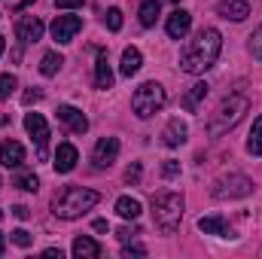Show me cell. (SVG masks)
Returning a JSON list of instances; mask_svg holds the SVG:
<instances>
[{
    "label": "cell",
    "instance_id": "cell-1",
    "mask_svg": "<svg viewBox=\"0 0 262 259\" xmlns=\"http://www.w3.org/2000/svg\"><path fill=\"white\" fill-rule=\"evenodd\" d=\"M220 52H223V34L216 28H201L180 52V70L198 76L216 64Z\"/></svg>",
    "mask_w": 262,
    "mask_h": 259
},
{
    "label": "cell",
    "instance_id": "cell-2",
    "mask_svg": "<svg viewBox=\"0 0 262 259\" xmlns=\"http://www.w3.org/2000/svg\"><path fill=\"white\" fill-rule=\"evenodd\" d=\"M101 201V195L95 189H82V186H64L61 192L52 198V213L58 220H76L85 210H92Z\"/></svg>",
    "mask_w": 262,
    "mask_h": 259
},
{
    "label": "cell",
    "instance_id": "cell-3",
    "mask_svg": "<svg viewBox=\"0 0 262 259\" xmlns=\"http://www.w3.org/2000/svg\"><path fill=\"white\" fill-rule=\"evenodd\" d=\"M250 110V101H247V95H226L223 101H220V107L213 110V116H210V122H207V134L210 137H220V134H226V131H232L241 119H244V113Z\"/></svg>",
    "mask_w": 262,
    "mask_h": 259
},
{
    "label": "cell",
    "instance_id": "cell-4",
    "mask_svg": "<svg viewBox=\"0 0 262 259\" xmlns=\"http://www.w3.org/2000/svg\"><path fill=\"white\" fill-rule=\"evenodd\" d=\"M180 220H183V195L171 189L152 195V223L162 235H174L180 229Z\"/></svg>",
    "mask_w": 262,
    "mask_h": 259
},
{
    "label": "cell",
    "instance_id": "cell-5",
    "mask_svg": "<svg viewBox=\"0 0 262 259\" xmlns=\"http://www.w3.org/2000/svg\"><path fill=\"white\" fill-rule=\"evenodd\" d=\"M165 101H168V95H165L162 82H143V85H137L134 95H131V110H134L140 119H149V116H156V113L165 107Z\"/></svg>",
    "mask_w": 262,
    "mask_h": 259
},
{
    "label": "cell",
    "instance_id": "cell-6",
    "mask_svg": "<svg viewBox=\"0 0 262 259\" xmlns=\"http://www.w3.org/2000/svg\"><path fill=\"white\" fill-rule=\"evenodd\" d=\"M250 192H253V180L244 177V174L220 177V180L213 183V189H210V195H213L216 201H226V198H247Z\"/></svg>",
    "mask_w": 262,
    "mask_h": 259
},
{
    "label": "cell",
    "instance_id": "cell-7",
    "mask_svg": "<svg viewBox=\"0 0 262 259\" xmlns=\"http://www.w3.org/2000/svg\"><path fill=\"white\" fill-rule=\"evenodd\" d=\"M25 128L31 134V140L37 143V159L40 162H46V156H49V125H46V119L40 116V113H28L25 116Z\"/></svg>",
    "mask_w": 262,
    "mask_h": 259
},
{
    "label": "cell",
    "instance_id": "cell-8",
    "mask_svg": "<svg viewBox=\"0 0 262 259\" xmlns=\"http://www.w3.org/2000/svg\"><path fill=\"white\" fill-rule=\"evenodd\" d=\"M116 156H119V140L116 137H101L95 143V149H92V165L98 171H104V168H110L116 162Z\"/></svg>",
    "mask_w": 262,
    "mask_h": 259
},
{
    "label": "cell",
    "instance_id": "cell-9",
    "mask_svg": "<svg viewBox=\"0 0 262 259\" xmlns=\"http://www.w3.org/2000/svg\"><path fill=\"white\" fill-rule=\"evenodd\" d=\"M79 31H82L79 15H55V21H52V40H58V43H70Z\"/></svg>",
    "mask_w": 262,
    "mask_h": 259
},
{
    "label": "cell",
    "instance_id": "cell-10",
    "mask_svg": "<svg viewBox=\"0 0 262 259\" xmlns=\"http://www.w3.org/2000/svg\"><path fill=\"white\" fill-rule=\"evenodd\" d=\"M43 21L37 18V15H21L18 18V25H15V37L25 43V46H31V43H37L40 37H43Z\"/></svg>",
    "mask_w": 262,
    "mask_h": 259
},
{
    "label": "cell",
    "instance_id": "cell-11",
    "mask_svg": "<svg viewBox=\"0 0 262 259\" xmlns=\"http://www.w3.org/2000/svg\"><path fill=\"white\" fill-rule=\"evenodd\" d=\"M189 28H192V15H189L186 9H174V12L168 15L165 31H168V37H171V40H183V37L189 34Z\"/></svg>",
    "mask_w": 262,
    "mask_h": 259
},
{
    "label": "cell",
    "instance_id": "cell-12",
    "mask_svg": "<svg viewBox=\"0 0 262 259\" xmlns=\"http://www.w3.org/2000/svg\"><path fill=\"white\" fill-rule=\"evenodd\" d=\"M58 119H61L73 134H85V131H89V119H85V113L76 110V107H70V104H61V107H58Z\"/></svg>",
    "mask_w": 262,
    "mask_h": 259
},
{
    "label": "cell",
    "instance_id": "cell-13",
    "mask_svg": "<svg viewBox=\"0 0 262 259\" xmlns=\"http://www.w3.org/2000/svg\"><path fill=\"white\" fill-rule=\"evenodd\" d=\"M76 162H79V153H76V146L73 143H61L58 149H55V171L58 174H70L73 168H76Z\"/></svg>",
    "mask_w": 262,
    "mask_h": 259
},
{
    "label": "cell",
    "instance_id": "cell-14",
    "mask_svg": "<svg viewBox=\"0 0 262 259\" xmlns=\"http://www.w3.org/2000/svg\"><path fill=\"white\" fill-rule=\"evenodd\" d=\"M25 162V146L18 140H3L0 143V165L3 168H18Z\"/></svg>",
    "mask_w": 262,
    "mask_h": 259
},
{
    "label": "cell",
    "instance_id": "cell-15",
    "mask_svg": "<svg viewBox=\"0 0 262 259\" xmlns=\"http://www.w3.org/2000/svg\"><path fill=\"white\" fill-rule=\"evenodd\" d=\"M186 137H189V128H186V122H180V119H171L168 125H165V131H162V143L165 146H183L186 143Z\"/></svg>",
    "mask_w": 262,
    "mask_h": 259
},
{
    "label": "cell",
    "instance_id": "cell-16",
    "mask_svg": "<svg viewBox=\"0 0 262 259\" xmlns=\"http://www.w3.org/2000/svg\"><path fill=\"white\" fill-rule=\"evenodd\" d=\"M216 12H220L223 18H232V21H244V18L250 15V3H247V0H220Z\"/></svg>",
    "mask_w": 262,
    "mask_h": 259
},
{
    "label": "cell",
    "instance_id": "cell-17",
    "mask_svg": "<svg viewBox=\"0 0 262 259\" xmlns=\"http://www.w3.org/2000/svg\"><path fill=\"white\" fill-rule=\"evenodd\" d=\"M207 92H210V85L207 82H195V85H189V92L183 95V110L186 113H198L201 110V104H204V98H207Z\"/></svg>",
    "mask_w": 262,
    "mask_h": 259
},
{
    "label": "cell",
    "instance_id": "cell-18",
    "mask_svg": "<svg viewBox=\"0 0 262 259\" xmlns=\"http://www.w3.org/2000/svg\"><path fill=\"white\" fill-rule=\"evenodd\" d=\"M95 89H113V70L104 49H98V61H95Z\"/></svg>",
    "mask_w": 262,
    "mask_h": 259
},
{
    "label": "cell",
    "instance_id": "cell-19",
    "mask_svg": "<svg viewBox=\"0 0 262 259\" xmlns=\"http://www.w3.org/2000/svg\"><path fill=\"white\" fill-rule=\"evenodd\" d=\"M198 229L204 232V235H220V238H232V232H229V223L223 220V217H201L198 220Z\"/></svg>",
    "mask_w": 262,
    "mask_h": 259
},
{
    "label": "cell",
    "instance_id": "cell-20",
    "mask_svg": "<svg viewBox=\"0 0 262 259\" xmlns=\"http://www.w3.org/2000/svg\"><path fill=\"white\" fill-rule=\"evenodd\" d=\"M73 256L76 259H98L101 256V244L95 238H89V235H79L73 241Z\"/></svg>",
    "mask_w": 262,
    "mask_h": 259
},
{
    "label": "cell",
    "instance_id": "cell-21",
    "mask_svg": "<svg viewBox=\"0 0 262 259\" xmlns=\"http://www.w3.org/2000/svg\"><path fill=\"white\" fill-rule=\"evenodd\" d=\"M140 64H143V55H140V49H134V46H128V49L122 52V64H119V70H122V76H134V73L140 70Z\"/></svg>",
    "mask_w": 262,
    "mask_h": 259
},
{
    "label": "cell",
    "instance_id": "cell-22",
    "mask_svg": "<svg viewBox=\"0 0 262 259\" xmlns=\"http://www.w3.org/2000/svg\"><path fill=\"white\" fill-rule=\"evenodd\" d=\"M116 213H119L122 220H137V217H140V201L131 198V195H122V198L116 201Z\"/></svg>",
    "mask_w": 262,
    "mask_h": 259
},
{
    "label": "cell",
    "instance_id": "cell-23",
    "mask_svg": "<svg viewBox=\"0 0 262 259\" xmlns=\"http://www.w3.org/2000/svg\"><path fill=\"white\" fill-rule=\"evenodd\" d=\"M137 15H140V25H143V28H152L156 18H159V0H143Z\"/></svg>",
    "mask_w": 262,
    "mask_h": 259
},
{
    "label": "cell",
    "instance_id": "cell-24",
    "mask_svg": "<svg viewBox=\"0 0 262 259\" xmlns=\"http://www.w3.org/2000/svg\"><path fill=\"white\" fill-rule=\"evenodd\" d=\"M61 64H64V58H61L58 52H46V55L40 58V73H43V76H55V73L61 70Z\"/></svg>",
    "mask_w": 262,
    "mask_h": 259
},
{
    "label": "cell",
    "instance_id": "cell-25",
    "mask_svg": "<svg viewBox=\"0 0 262 259\" xmlns=\"http://www.w3.org/2000/svg\"><path fill=\"white\" fill-rule=\"evenodd\" d=\"M247 153H250V156H262V116H256V122H253V128H250Z\"/></svg>",
    "mask_w": 262,
    "mask_h": 259
},
{
    "label": "cell",
    "instance_id": "cell-26",
    "mask_svg": "<svg viewBox=\"0 0 262 259\" xmlns=\"http://www.w3.org/2000/svg\"><path fill=\"white\" fill-rule=\"evenodd\" d=\"M15 89H18V79L12 73H0V101H6Z\"/></svg>",
    "mask_w": 262,
    "mask_h": 259
},
{
    "label": "cell",
    "instance_id": "cell-27",
    "mask_svg": "<svg viewBox=\"0 0 262 259\" xmlns=\"http://www.w3.org/2000/svg\"><path fill=\"white\" fill-rule=\"evenodd\" d=\"M15 186L25 189V192H37V189H40V180H37V174H21V177L15 180Z\"/></svg>",
    "mask_w": 262,
    "mask_h": 259
},
{
    "label": "cell",
    "instance_id": "cell-28",
    "mask_svg": "<svg viewBox=\"0 0 262 259\" xmlns=\"http://www.w3.org/2000/svg\"><path fill=\"white\" fill-rule=\"evenodd\" d=\"M104 21H107L110 31H119V28H122V9H116V6L107 9V18H104Z\"/></svg>",
    "mask_w": 262,
    "mask_h": 259
},
{
    "label": "cell",
    "instance_id": "cell-29",
    "mask_svg": "<svg viewBox=\"0 0 262 259\" xmlns=\"http://www.w3.org/2000/svg\"><path fill=\"white\" fill-rule=\"evenodd\" d=\"M140 174H143L140 162H131L128 168H125V183H131V186H137V183H140Z\"/></svg>",
    "mask_w": 262,
    "mask_h": 259
},
{
    "label": "cell",
    "instance_id": "cell-30",
    "mask_svg": "<svg viewBox=\"0 0 262 259\" xmlns=\"http://www.w3.org/2000/svg\"><path fill=\"white\" fill-rule=\"evenodd\" d=\"M250 55H253L256 61H262V25L256 28V34L250 37Z\"/></svg>",
    "mask_w": 262,
    "mask_h": 259
},
{
    "label": "cell",
    "instance_id": "cell-31",
    "mask_svg": "<svg viewBox=\"0 0 262 259\" xmlns=\"http://www.w3.org/2000/svg\"><path fill=\"white\" fill-rule=\"evenodd\" d=\"M162 177H165V180H174V177H180V162L168 159V162L162 165Z\"/></svg>",
    "mask_w": 262,
    "mask_h": 259
},
{
    "label": "cell",
    "instance_id": "cell-32",
    "mask_svg": "<svg viewBox=\"0 0 262 259\" xmlns=\"http://www.w3.org/2000/svg\"><path fill=\"white\" fill-rule=\"evenodd\" d=\"M122 256H146V247H140V244H128V241H125Z\"/></svg>",
    "mask_w": 262,
    "mask_h": 259
},
{
    "label": "cell",
    "instance_id": "cell-33",
    "mask_svg": "<svg viewBox=\"0 0 262 259\" xmlns=\"http://www.w3.org/2000/svg\"><path fill=\"white\" fill-rule=\"evenodd\" d=\"M12 241H15L18 247H31V235H28L25 229H15V232H12Z\"/></svg>",
    "mask_w": 262,
    "mask_h": 259
},
{
    "label": "cell",
    "instance_id": "cell-34",
    "mask_svg": "<svg viewBox=\"0 0 262 259\" xmlns=\"http://www.w3.org/2000/svg\"><path fill=\"white\" fill-rule=\"evenodd\" d=\"M134 235H140V232H137V226H122V229L116 232V238H119V241H131Z\"/></svg>",
    "mask_w": 262,
    "mask_h": 259
},
{
    "label": "cell",
    "instance_id": "cell-35",
    "mask_svg": "<svg viewBox=\"0 0 262 259\" xmlns=\"http://www.w3.org/2000/svg\"><path fill=\"white\" fill-rule=\"evenodd\" d=\"M21 101L31 107V104H37V101H43V92H40V89H31V92H25V98H21Z\"/></svg>",
    "mask_w": 262,
    "mask_h": 259
},
{
    "label": "cell",
    "instance_id": "cell-36",
    "mask_svg": "<svg viewBox=\"0 0 262 259\" xmlns=\"http://www.w3.org/2000/svg\"><path fill=\"white\" fill-rule=\"evenodd\" d=\"M55 6H61V9H79L82 0H55Z\"/></svg>",
    "mask_w": 262,
    "mask_h": 259
},
{
    "label": "cell",
    "instance_id": "cell-37",
    "mask_svg": "<svg viewBox=\"0 0 262 259\" xmlns=\"http://www.w3.org/2000/svg\"><path fill=\"white\" fill-rule=\"evenodd\" d=\"M12 213H15L18 220H28V217H31V210H28L25 204H15V207H12Z\"/></svg>",
    "mask_w": 262,
    "mask_h": 259
},
{
    "label": "cell",
    "instance_id": "cell-38",
    "mask_svg": "<svg viewBox=\"0 0 262 259\" xmlns=\"http://www.w3.org/2000/svg\"><path fill=\"white\" fill-rule=\"evenodd\" d=\"M43 256H49V259H61L64 253H61L58 247H49V250H43Z\"/></svg>",
    "mask_w": 262,
    "mask_h": 259
},
{
    "label": "cell",
    "instance_id": "cell-39",
    "mask_svg": "<svg viewBox=\"0 0 262 259\" xmlns=\"http://www.w3.org/2000/svg\"><path fill=\"white\" fill-rule=\"evenodd\" d=\"M110 226H107V220H95V232H107Z\"/></svg>",
    "mask_w": 262,
    "mask_h": 259
},
{
    "label": "cell",
    "instance_id": "cell-40",
    "mask_svg": "<svg viewBox=\"0 0 262 259\" xmlns=\"http://www.w3.org/2000/svg\"><path fill=\"white\" fill-rule=\"evenodd\" d=\"M3 250H6V235L0 232V256H3Z\"/></svg>",
    "mask_w": 262,
    "mask_h": 259
},
{
    "label": "cell",
    "instance_id": "cell-41",
    "mask_svg": "<svg viewBox=\"0 0 262 259\" xmlns=\"http://www.w3.org/2000/svg\"><path fill=\"white\" fill-rule=\"evenodd\" d=\"M3 49H6V40H3V37H0V55H3Z\"/></svg>",
    "mask_w": 262,
    "mask_h": 259
},
{
    "label": "cell",
    "instance_id": "cell-42",
    "mask_svg": "<svg viewBox=\"0 0 262 259\" xmlns=\"http://www.w3.org/2000/svg\"><path fill=\"white\" fill-rule=\"evenodd\" d=\"M171 3H180V0H171Z\"/></svg>",
    "mask_w": 262,
    "mask_h": 259
},
{
    "label": "cell",
    "instance_id": "cell-43",
    "mask_svg": "<svg viewBox=\"0 0 262 259\" xmlns=\"http://www.w3.org/2000/svg\"><path fill=\"white\" fill-rule=\"evenodd\" d=\"M0 220H3V210H0Z\"/></svg>",
    "mask_w": 262,
    "mask_h": 259
}]
</instances>
